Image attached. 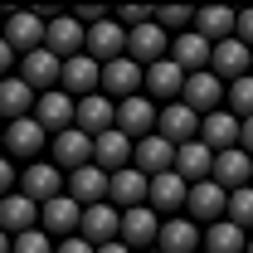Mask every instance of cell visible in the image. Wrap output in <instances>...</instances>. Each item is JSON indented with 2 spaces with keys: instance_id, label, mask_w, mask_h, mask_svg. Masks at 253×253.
<instances>
[{
  "instance_id": "6da1fadb",
  "label": "cell",
  "mask_w": 253,
  "mask_h": 253,
  "mask_svg": "<svg viewBox=\"0 0 253 253\" xmlns=\"http://www.w3.org/2000/svg\"><path fill=\"white\" fill-rule=\"evenodd\" d=\"M15 190H20L30 205H44V200L63 195V170L54 166V161H30V166L15 175Z\"/></svg>"
},
{
  "instance_id": "7a4b0ae2",
  "label": "cell",
  "mask_w": 253,
  "mask_h": 253,
  "mask_svg": "<svg viewBox=\"0 0 253 253\" xmlns=\"http://www.w3.org/2000/svg\"><path fill=\"white\" fill-rule=\"evenodd\" d=\"M83 54L93 63H112V59H122L126 54V30L107 15V20H97V25H88L83 30Z\"/></svg>"
},
{
  "instance_id": "3957f363",
  "label": "cell",
  "mask_w": 253,
  "mask_h": 253,
  "mask_svg": "<svg viewBox=\"0 0 253 253\" xmlns=\"http://www.w3.org/2000/svg\"><path fill=\"white\" fill-rule=\"evenodd\" d=\"M112 126L122 131L126 141H141V136H151L156 131V102H146V97H126V102H112Z\"/></svg>"
},
{
  "instance_id": "277c9868",
  "label": "cell",
  "mask_w": 253,
  "mask_h": 253,
  "mask_svg": "<svg viewBox=\"0 0 253 253\" xmlns=\"http://www.w3.org/2000/svg\"><path fill=\"white\" fill-rule=\"evenodd\" d=\"M97 93L107 97V102H126V97H136L141 93V68L126 59H112V63H102V73H97Z\"/></svg>"
},
{
  "instance_id": "5b68a950",
  "label": "cell",
  "mask_w": 253,
  "mask_h": 253,
  "mask_svg": "<svg viewBox=\"0 0 253 253\" xmlns=\"http://www.w3.org/2000/svg\"><path fill=\"white\" fill-rule=\"evenodd\" d=\"M166 49H170V34L161 30L156 20H146V25L126 30V59L136 63V68H151V63H161V59H166Z\"/></svg>"
},
{
  "instance_id": "8992f818",
  "label": "cell",
  "mask_w": 253,
  "mask_h": 253,
  "mask_svg": "<svg viewBox=\"0 0 253 253\" xmlns=\"http://www.w3.org/2000/svg\"><path fill=\"white\" fill-rule=\"evenodd\" d=\"M59 68H63V63L39 44V49H30V54H20V73H15V78L39 97V93H49V88H59Z\"/></svg>"
},
{
  "instance_id": "52a82bcc",
  "label": "cell",
  "mask_w": 253,
  "mask_h": 253,
  "mask_svg": "<svg viewBox=\"0 0 253 253\" xmlns=\"http://www.w3.org/2000/svg\"><path fill=\"white\" fill-rule=\"evenodd\" d=\"M180 102H185L195 117H205V112L224 107V83L210 73V68H200V73H185V83H180Z\"/></svg>"
},
{
  "instance_id": "ba28073f",
  "label": "cell",
  "mask_w": 253,
  "mask_h": 253,
  "mask_svg": "<svg viewBox=\"0 0 253 253\" xmlns=\"http://www.w3.org/2000/svg\"><path fill=\"white\" fill-rule=\"evenodd\" d=\"M156 229L161 219L146 210V205H136V210H122V224H117V244L131 253H146V249H156Z\"/></svg>"
},
{
  "instance_id": "9c48e42d",
  "label": "cell",
  "mask_w": 253,
  "mask_h": 253,
  "mask_svg": "<svg viewBox=\"0 0 253 253\" xmlns=\"http://www.w3.org/2000/svg\"><path fill=\"white\" fill-rule=\"evenodd\" d=\"M224 195H229V190H219L214 180L185 185V219L195 224V229H205V224L224 219Z\"/></svg>"
},
{
  "instance_id": "30bf717a",
  "label": "cell",
  "mask_w": 253,
  "mask_h": 253,
  "mask_svg": "<svg viewBox=\"0 0 253 253\" xmlns=\"http://www.w3.org/2000/svg\"><path fill=\"white\" fill-rule=\"evenodd\" d=\"M63 195H68L78 210L102 205V200H107V170H97L93 161H88V166H78V170H68V175H63Z\"/></svg>"
},
{
  "instance_id": "8fae6325",
  "label": "cell",
  "mask_w": 253,
  "mask_h": 253,
  "mask_svg": "<svg viewBox=\"0 0 253 253\" xmlns=\"http://www.w3.org/2000/svg\"><path fill=\"white\" fill-rule=\"evenodd\" d=\"M44 136H49V131L34 122V117H20V122H5L0 146H5L15 161H39V156H44Z\"/></svg>"
},
{
  "instance_id": "7c38bea8",
  "label": "cell",
  "mask_w": 253,
  "mask_h": 253,
  "mask_svg": "<svg viewBox=\"0 0 253 253\" xmlns=\"http://www.w3.org/2000/svg\"><path fill=\"white\" fill-rule=\"evenodd\" d=\"M156 136L170 141V146H185V141L200 136V117L185 102H166V107H156Z\"/></svg>"
},
{
  "instance_id": "4fadbf2b",
  "label": "cell",
  "mask_w": 253,
  "mask_h": 253,
  "mask_svg": "<svg viewBox=\"0 0 253 253\" xmlns=\"http://www.w3.org/2000/svg\"><path fill=\"white\" fill-rule=\"evenodd\" d=\"M49 161L59 166L63 175H68V170H78V166H88V161H93V136H83L78 126L59 131V136L49 141Z\"/></svg>"
},
{
  "instance_id": "5bb4252c",
  "label": "cell",
  "mask_w": 253,
  "mask_h": 253,
  "mask_svg": "<svg viewBox=\"0 0 253 253\" xmlns=\"http://www.w3.org/2000/svg\"><path fill=\"white\" fill-rule=\"evenodd\" d=\"M107 205L122 214V210H136V205H146V175L136 170V166H122V170H112L107 175Z\"/></svg>"
},
{
  "instance_id": "9a60e30c",
  "label": "cell",
  "mask_w": 253,
  "mask_h": 253,
  "mask_svg": "<svg viewBox=\"0 0 253 253\" xmlns=\"http://www.w3.org/2000/svg\"><path fill=\"white\" fill-rule=\"evenodd\" d=\"M249 44H239L234 34L229 39H219V44H210V73L219 78V83H234V78H244L249 73Z\"/></svg>"
},
{
  "instance_id": "2e32d148",
  "label": "cell",
  "mask_w": 253,
  "mask_h": 253,
  "mask_svg": "<svg viewBox=\"0 0 253 253\" xmlns=\"http://www.w3.org/2000/svg\"><path fill=\"white\" fill-rule=\"evenodd\" d=\"M78 214H83V210H78L68 195H54V200L39 205V219L34 224H44V234L59 244V239H73V234H78Z\"/></svg>"
},
{
  "instance_id": "e0dca14e",
  "label": "cell",
  "mask_w": 253,
  "mask_h": 253,
  "mask_svg": "<svg viewBox=\"0 0 253 253\" xmlns=\"http://www.w3.org/2000/svg\"><path fill=\"white\" fill-rule=\"evenodd\" d=\"M117 224H122V214H117L107 200H102V205H88V210L78 214V239L93 244V249H102V244L117 239Z\"/></svg>"
},
{
  "instance_id": "ac0fdd59",
  "label": "cell",
  "mask_w": 253,
  "mask_h": 253,
  "mask_svg": "<svg viewBox=\"0 0 253 253\" xmlns=\"http://www.w3.org/2000/svg\"><path fill=\"white\" fill-rule=\"evenodd\" d=\"M30 117L44 126V131H54V136H59V131H68V126H73V97H68V93H59V88H49V93H39V97H34Z\"/></svg>"
},
{
  "instance_id": "d6986e66",
  "label": "cell",
  "mask_w": 253,
  "mask_h": 253,
  "mask_svg": "<svg viewBox=\"0 0 253 253\" xmlns=\"http://www.w3.org/2000/svg\"><path fill=\"white\" fill-rule=\"evenodd\" d=\"M97 73H102V63H93L88 54L63 59V68H59V93H68V97H88V93H97Z\"/></svg>"
},
{
  "instance_id": "ffe728a7",
  "label": "cell",
  "mask_w": 253,
  "mask_h": 253,
  "mask_svg": "<svg viewBox=\"0 0 253 253\" xmlns=\"http://www.w3.org/2000/svg\"><path fill=\"white\" fill-rule=\"evenodd\" d=\"M249 175H253V156H249V151H239V146H229V151H214L210 180H214L219 190H239V185H249Z\"/></svg>"
},
{
  "instance_id": "44dd1931",
  "label": "cell",
  "mask_w": 253,
  "mask_h": 253,
  "mask_svg": "<svg viewBox=\"0 0 253 253\" xmlns=\"http://www.w3.org/2000/svg\"><path fill=\"white\" fill-rule=\"evenodd\" d=\"M44 49L54 54V59H73V54H83V25L73 20V15H59V20H49L44 25Z\"/></svg>"
},
{
  "instance_id": "7402d4cb",
  "label": "cell",
  "mask_w": 253,
  "mask_h": 253,
  "mask_svg": "<svg viewBox=\"0 0 253 253\" xmlns=\"http://www.w3.org/2000/svg\"><path fill=\"white\" fill-rule=\"evenodd\" d=\"M73 126L83 136H102L112 131V102L102 93H88V97H73Z\"/></svg>"
},
{
  "instance_id": "603a6c76",
  "label": "cell",
  "mask_w": 253,
  "mask_h": 253,
  "mask_svg": "<svg viewBox=\"0 0 253 253\" xmlns=\"http://www.w3.org/2000/svg\"><path fill=\"white\" fill-rule=\"evenodd\" d=\"M131 166H136L141 175H161V170H170V166H175V146H170V141H161L156 131H151V136L131 141Z\"/></svg>"
},
{
  "instance_id": "cb8c5ba5",
  "label": "cell",
  "mask_w": 253,
  "mask_h": 253,
  "mask_svg": "<svg viewBox=\"0 0 253 253\" xmlns=\"http://www.w3.org/2000/svg\"><path fill=\"white\" fill-rule=\"evenodd\" d=\"M210 166H214V151L195 136V141H185V146H175V175L185 180V185H200V180H210Z\"/></svg>"
},
{
  "instance_id": "d4e9b609",
  "label": "cell",
  "mask_w": 253,
  "mask_h": 253,
  "mask_svg": "<svg viewBox=\"0 0 253 253\" xmlns=\"http://www.w3.org/2000/svg\"><path fill=\"white\" fill-rule=\"evenodd\" d=\"M166 59L175 63L180 73H200V68H210V39H200L195 30H185V34H175V39H170Z\"/></svg>"
},
{
  "instance_id": "484cf974",
  "label": "cell",
  "mask_w": 253,
  "mask_h": 253,
  "mask_svg": "<svg viewBox=\"0 0 253 253\" xmlns=\"http://www.w3.org/2000/svg\"><path fill=\"white\" fill-rule=\"evenodd\" d=\"M15 54H30V49H39L44 44V20L39 15H30V10H15L10 20H5V34H0Z\"/></svg>"
},
{
  "instance_id": "4316f807",
  "label": "cell",
  "mask_w": 253,
  "mask_h": 253,
  "mask_svg": "<svg viewBox=\"0 0 253 253\" xmlns=\"http://www.w3.org/2000/svg\"><path fill=\"white\" fill-rule=\"evenodd\" d=\"M200 141H205L210 151H229V146H239V117L224 112V107L205 112V117H200Z\"/></svg>"
},
{
  "instance_id": "83f0119b",
  "label": "cell",
  "mask_w": 253,
  "mask_h": 253,
  "mask_svg": "<svg viewBox=\"0 0 253 253\" xmlns=\"http://www.w3.org/2000/svg\"><path fill=\"white\" fill-rule=\"evenodd\" d=\"M156 249H161V253H200V229H195L185 214L161 219V229H156Z\"/></svg>"
},
{
  "instance_id": "f1b7e54d",
  "label": "cell",
  "mask_w": 253,
  "mask_h": 253,
  "mask_svg": "<svg viewBox=\"0 0 253 253\" xmlns=\"http://www.w3.org/2000/svg\"><path fill=\"white\" fill-rule=\"evenodd\" d=\"M93 166L97 170H122V166H131V141H126L122 131L112 126V131H102V136H93Z\"/></svg>"
},
{
  "instance_id": "f546056e",
  "label": "cell",
  "mask_w": 253,
  "mask_h": 253,
  "mask_svg": "<svg viewBox=\"0 0 253 253\" xmlns=\"http://www.w3.org/2000/svg\"><path fill=\"white\" fill-rule=\"evenodd\" d=\"M190 30L200 34V39H210V44H219V39L234 34V10L229 5H200L190 15Z\"/></svg>"
},
{
  "instance_id": "4dcf8cb0",
  "label": "cell",
  "mask_w": 253,
  "mask_h": 253,
  "mask_svg": "<svg viewBox=\"0 0 253 253\" xmlns=\"http://www.w3.org/2000/svg\"><path fill=\"white\" fill-rule=\"evenodd\" d=\"M34 219H39V205H30L20 190H10V195H0V229L15 239V234H25V229H34Z\"/></svg>"
},
{
  "instance_id": "1f68e13d",
  "label": "cell",
  "mask_w": 253,
  "mask_h": 253,
  "mask_svg": "<svg viewBox=\"0 0 253 253\" xmlns=\"http://www.w3.org/2000/svg\"><path fill=\"white\" fill-rule=\"evenodd\" d=\"M244 229H234L229 219H214L200 229V253H244Z\"/></svg>"
},
{
  "instance_id": "d6a6232c",
  "label": "cell",
  "mask_w": 253,
  "mask_h": 253,
  "mask_svg": "<svg viewBox=\"0 0 253 253\" xmlns=\"http://www.w3.org/2000/svg\"><path fill=\"white\" fill-rule=\"evenodd\" d=\"M30 107H34V93L15 78V73H10V78H0V126L30 117Z\"/></svg>"
},
{
  "instance_id": "836d02e7",
  "label": "cell",
  "mask_w": 253,
  "mask_h": 253,
  "mask_svg": "<svg viewBox=\"0 0 253 253\" xmlns=\"http://www.w3.org/2000/svg\"><path fill=\"white\" fill-rule=\"evenodd\" d=\"M224 219L234 229H244V234L253 229V185H239V190L224 195Z\"/></svg>"
},
{
  "instance_id": "e575fe53",
  "label": "cell",
  "mask_w": 253,
  "mask_h": 253,
  "mask_svg": "<svg viewBox=\"0 0 253 253\" xmlns=\"http://www.w3.org/2000/svg\"><path fill=\"white\" fill-rule=\"evenodd\" d=\"M224 102H229L224 112H234L239 122L253 117V78H249V73H244V78H234V83H224Z\"/></svg>"
},
{
  "instance_id": "d590c367",
  "label": "cell",
  "mask_w": 253,
  "mask_h": 253,
  "mask_svg": "<svg viewBox=\"0 0 253 253\" xmlns=\"http://www.w3.org/2000/svg\"><path fill=\"white\" fill-rule=\"evenodd\" d=\"M10 253H54V239L34 224V229H25V234H15V239H10Z\"/></svg>"
},
{
  "instance_id": "8d00e7d4",
  "label": "cell",
  "mask_w": 253,
  "mask_h": 253,
  "mask_svg": "<svg viewBox=\"0 0 253 253\" xmlns=\"http://www.w3.org/2000/svg\"><path fill=\"white\" fill-rule=\"evenodd\" d=\"M190 15H195L190 5H161V10H151V20H156L161 30H180V34L190 30Z\"/></svg>"
},
{
  "instance_id": "74e56055",
  "label": "cell",
  "mask_w": 253,
  "mask_h": 253,
  "mask_svg": "<svg viewBox=\"0 0 253 253\" xmlns=\"http://www.w3.org/2000/svg\"><path fill=\"white\" fill-rule=\"evenodd\" d=\"M146 20H151V5H122V15H117L122 30H136V25H146Z\"/></svg>"
},
{
  "instance_id": "f35d334b",
  "label": "cell",
  "mask_w": 253,
  "mask_h": 253,
  "mask_svg": "<svg viewBox=\"0 0 253 253\" xmlns=\"http://www.w3.org/2000/svg\"><path fill=\"white\" fill-rule=\"evenodd\" d=\"M234 39L253 49V10H239V15H234Z\"/></svg>"
},
{
  "instance_id": "ab89813d",
  "label": "cell",
  "mask_w": 253,
  "mask_h": 253,
  "mask_svg": "<svg viewBox=\"0 0 253 253\" xmlns=\"http://www.w3.org/2000/svg\"><path fill=\"white\" fill-rule=\"evenodd\" d=\"M54 253H93V244H83V239L73 234V239H59V244H54Z\"/></svg>"
},
{
  "instance_id": "60d3db41",
  "label": "cell",
  "mask_w": 253,
  "mask_h": 253,
  "mask_svg": "<svg viewBox=\"0 0 253 253\" xmlns=\"http://www.w3.org/2000/svg\"><path fill=\"white\" fill-rule=\"evenodd\" d=\"M239 151H249V156H253V117L239 122Z\"/></svg>"
},
{
  "instance_id": "b9f144b4",
  "label": "cell",
  "mask_w": 253,
  "mask_h": 253,
  "mask_svg": "<svg viewBox=\"0 0 253 253\" xmlns=\"http://www.w3.org/2000/svg\"><path fill=\"white\" fill-rule=\"evenodd\" d=\"M10 190H15V166L0 156V195H10Z\"/></svg>"
},
{
  "instance_id": "7bdbcfd3",
  "label": "cell",
  "mask_w": 253,
  "mask_h": 253,
  "mask_svg": "<svg viewBox=\"0 0 253 253\" xmlns=\"http://www.w3.org/2000/svg\"><path fill=\"white\" fill-rule=\"evenodd\" d=\"M10 68H15V49L0 39V78H10Z\"/></svg>"
},
{
  "instance_id": "ee69618b",
  "label": "cell",
  "mask_w": 253,
  "mask_h": 253,
  "mask_svg": "<svg viewBox=\"0 0 253 253\" xmlns=\"http://www.w3.org/2000/svg\"><path fill=\"white\" fill-rule=\"evenodd\" d=\"M93 253H131V249H122V244L112 239V244H102V249H93Z\"/></svg>"
},
{
  "instance_id": "f6af8a7d",
  "label": "cell",
  "mask_w": 253,
  "mask_h": 253,
  "mask_svg": "<svg viewBox=\"0 0 253 253\" xmlns=\"http://www.w3.org/2000/svg\"><path fill=\"white\" fill-rule=\"evenodd\" d=\"M0 253H10V234L5 229H0Z\"/></svg>"
},
{
  "instance_id": "bcb514c9",
  "label": "cell",
  "mask_w": 253,
  "mask_h": 253,
  "mask_svg": "<svg viewBox=\"0 0 253 253\" xmlns=\"http://www.w3.org/2000/svg\"><path fill=\"white\" fill-rule=\"evenodd\" d=\"M244 253H253V234H249V239H244Z\"/></svg>"
},
{
  "instance_id": "7dc6e473",
  "label": "cell",
  "mask_w": 253,
  "mask_h": 253,
  "mask_svg": "<svg viewBox=\"0 0 253 253\" xmlns=\"http://www.w3.org/2000/svg\"><path fill=\"white\" fill-rule=\"evenodd\" d=\"M249 78H253V54H249Z\"/></svg>"
},
{
  "instance_id": "c3c4849f",
  "label": "cell",
  "mask_w": 253,
  "mask_h": 253,
  "mask_svg": "<svg viewBox=\"0 0 253 253\" xmlns=\"http://www.w3.org/2000/svg\"><path fill=\"white\" fill-rule=\"evenodd\" d=\"M146 253H161V249H146Z\"/></svg>"
},
{
  "instance_id": "681fc988",
  "label": "cell",
  "mask_w": 253,
  "mask_h": 253,
  "mask_svg": "<svg viewBox=\"0 0 253 253\" xmlns=\"http://www.w3.org/2000/svg\"><path fill=\"white\" fill-rule=\"evenodd\" d=\"M0 136H5V126H0Z\"/></svg>"
},
{
  "instance_id": "f907efd6",
  "label": "cell",
  "mask_w": 253,
  "mask_h": 253,
  "mask_svg": "<svg viewBox=\"0 0 253 253\" xmlns=\"http://www.w3.org/2000/svg\"><path fill=\"white\" fill-rule=\"evenodd\" d=\"M249 185H253V175H249Z\"/></svg>"
}]
</instances>
